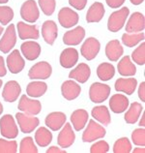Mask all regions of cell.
I'll return each mask as SVG.
<instances>
[{
    "label": "cell",
    "mask_w": 145,
    "mask_h": 153,
    "mask_svg": "<svg viewBox=\"0 0 145 153\" xmlns=\"http://www.w3.org/2000/svg\"><path fill=\"white\" fill-rule=\"evenodd\" d=\"M129 14H130V10L127 7H124L112 13L107 22V29L110 32H118L121 30L125 25Z\"/></svg>",
    "instance_id": "1"
},
{
    "label": "cell",
    "mask_w": 145,
    "mask_h": 153,
    "mask_svg": "<svg viewBox=\"0 0 145 153\" xmlns=\"http://www.w3.org/2000/svg\"><path fill=\"white\" fill-rule=\"evenodd\" d=\"M0 132L7 139H15L18 135V129L11 114H5L0 119Z\"/></svg>",
    "instance_id": "2"
},
{
    "label": "cell",
    "mask_w": 145,
    "mask_h": 153,
    "mask_svg": "<svg viewBox=\"0 0 145 153\" xmlns=\"http://www.w3.org/2000/svg\"><path fill=\"white\" fill-rule=\"evenodd\" d=\"M106 129L94 120H90L87 128L82 134V140L84 143H91L96 140L103 139L106 136Z\"/></svg>",
    "instance_id": "3"
},
{
    "label": "cell",
    "mask_w": 145,
    "mask_h": 153,
    "mask_svg": "<svg viewBox=\"0 0 145 153\" xmlns=\"http://www.w3.org/2000/svg\"><path fill=\"white\" fill-rule=\"evenodd\" d=\"M110 94V87L101 82H94L90 86L89 97L94 103H103Z\"/></svg>",
    "instance_id": "4"
},
{
    "label": "cell",
    "mask_w": 145,
    "mask_h": 153,
    "mask_svg": "<svg viewBox=\"0 0 145 153\" xmlns=\"http://www.w3.org/2000/svg\"><path fill=\"white\" fill-rule=\"evenodd\" d=\"M16 118H17L18 124L19 125V128L22 133H31L33 130H35L37 126L39 125L40 120L37 117H34L33 115L22 114V112H18L16 114Z\"/></svg>",
    "instance_id": "5"
},
{
    "label": "cell",
    "mask_w": 145,
    "mask_h": 153,
    "mask_svg": "<svg viewBox=\"0 0 145 153\" xmlns=\"http://www.w3.org/2000/svg\"><path fill=\"white\" fill-rule=\"evenodd\" d=\"M52 73V68L50 63L41 61L36 63L28 72V76L32 79H47Z\"/></svg>",
    "instance_id": "6"
},
{
    "label": "cell",
    "mask_w": 145,
    "mask_h": 153,
    "mask_svg": "<svg viewBox=\"0 0 145 153\" xmlns=\"http://www.w3.org/2000/svg\"><path fill=\"white\" fill-rule=\"evenodd\" d=\"M21 16L27 22L33 23L37 21L39 19L40 12L34 0H27L22 4L21 8Z\"/></svg>",
    "instance_id": "7"
},
{
    "label": "cell",
    "mask_w": 145,
    "mask_h": 153,
    "mask_svg": "<svg viewBox=\"0 0 145 153\" xmlns=\"http://www.w3.org/2000/svg\"><path fill=\"white\" fill-rule=\"evenodd\" d=\"M18 110L26 114L36 115L41 112L42 105L38 100H32L26 95H22L18 103Z\"/></svg>",
    "instance_id": "8"
},
{
    "label": "cell",
    "mask_w": 145,
    "mask_h": 153,
    "mask_svg": "<svg viewBox=\"0 0 145 153\" xmlns=\"http://www.w3.org/2000/svg\"><path fill=\"white\" fill-rule=\"evenodd\" d=\"M17 43V34L14 25H10L4 33L2 39L0 40V51L3 53H8Z\"/></svg>",
    "instance_id": "9"
},
{
    "label": "cell",
    "mask_w": 145,
    "mask_h": 153,
    "mask_svg": "<svg viewBox=\"0 0 145 153\" xmlns=\"http://www.w3.org/2000/svg\"><path fill=\"white\" fill-rule=\"evenodd\" d=\"M100 49H101L100 42L96 38L90 37L87 40H85V42L83 43L81 49H80V52H81L82 56L85 59L92 60L98 55Z\"/></svg>",
    "instance_id": "10"
},
{
    "label": "cell",
    "mask_w": 145,
    "mask_h": 153,
    "mask_svg": "<svg viewBox=\"0 0 145 153\" xmlns=\"http://www.w3.org/2000/svg\"><path fill=\"white\" fill-rule=\"evenodd\" d=\"M59 23L65 28H71L78 22V15L70 8H62L58 13Z\"/></svg>",
    "instance_id": "11"
},
{
    "label": "cell",
    "mask_w": 145,
    "mask_h": 153,
    "mask_svg": "<svg viewBox=\"0 0 145 153\" xmlns=\"http://www.w3.org/2000/svg\"><path fill=\"white\" fill-rule=\"evenodd\" d=\"M7 65L10 72L13 74H18L19 72L23 70L25 62H24V59L22 58V56L18 50L13 51L10 53V55H8Z\"/></svg>",
    "instance_id": "12"
},
{
    "label": "cell",
    "mask_w": 145,
    "mask_h": 153,
    "mask_svg": "<svg viewBox=\"0 0 145 153\" xmlns=\"http://www.w3.org/2000/svg\"><path fill=\"white\" fill-rule=\"evenodd\" d=\"M21 92V88L19 84L16 80H10L8 82L2 91V97L6 102L13 103L18 99Z\"/></svg>",
    "instance_id": "13"
},
{
    "label": "cell",
    "mask_w": 145,
    "mask_h": 153,
    "mask_svg": "<svg viewBox=\"0 0 145 153\" xmlns=\"http://www.w3.org/2000/svg\"><path fill=\"white\" fill-rule=\"evenodd\" d=\"M85 37V30L81 26L75 27V29L67 31L63 36V42L67 46H76Z\"/></svg>",
    "instance_id": "14"
},
{
    "label": "cell",
    "mask_w": 145,
    "mask_h": 153,
    "mask_svg": "<svg viewBox=\"0 0 145 153\" xmlns=\"http://www.w3.org/2000/svg\"><path fill=\"white\" fill-rule=\"evenodd\" d=\"M145 28V18L144 16L139 13V12H135L134 13L131 18L129 19L126 25V31L128 33H134V32H141Z\"/></svg>",
    "instance_id": "15"
},
{
    "label": "cell",
    "mask_w": 145,
    "mask_h": 153,
    "mask_svg": "<svg viewBox=\"0 0 145 153\" xmlns=\"http://www.w3.org/2000/svg\"><path fill=\"white\" fill-rule=\"evenodd\" d=\"M75 140V135L74 131H72V126L70 123L65 124V126L59 133L57 143L62 148H68L70 147L72 143H74Z\"/></svg>",
    "instance_id": "16"
},
{
    "label": "cell",
    "mask_w": 145,
    "mask_h": 153,
    "mask_svg": "<svg viewBox=\"0 0 145 153\" xmlns=\"http://www.w3.org/2000/svg\"><path fill=\"white\" fill-rule=\"evenodd\" d=\"M61 92L64 98L71 101L78 97L81 92V87L74 80H66L61 86Z\"/></svg>",
    "instance_id": "17"
},
{
    "label": "cell",
    "mask_w": 145,
    "mask_h": 153,
    "mask_svg": "<svg viewBox=\"0 0 145 153\" xmlns=\"http://www.w3.org/2000/svg\"><path fill=\"white\" fill-rule=\"evenodd\" d=\"M57 25L53 21H47L42 25V35L44 40L48 45H53L57 38Z\"/></svg>",
    "instance_id": "18"
},
{
    "label": "cell",
    "mask_w": 145,
    "mask_h": 153,
    "mask_svg": "<svg viewBox=\"0 0 145 153\" xmlns=\"http://www.w3.org/2000/svg\"><path fill=\"white\" fill-rule=\"evenodd\" d=\"M78 52L75 49H72V48L64 50L61 52V55H60V64H61L62 67L66 68V69H69V68L75 66L78 63Z\"/></svg>",
    "instance_id": "19"
},
{
    "label": "cell",
    "mask_w": 145,
    "mask_h": 153,
    "mask_svg": "<svg viewBox=\"0 0 145 153\" xmlns=\"http://www.w3.org/2000/svg\"><path fill=\"white\" fill-rule=\"evenodd\" d=\"M90 75H91L90 67L85 63H80L76 66V68L71 71V73L69 74V78L74 79L80 83H84L90 78Z\"/></svg>",
    "instance_id": "20"
},
{
    "label": "cell",
    "mask_w": 145,
    "mask_h": 153,
    "mask_svg": "<svg viewBox=\"0 0 145 153\" xmlns=\"http://www.w3.org/2000/svg\"><path fill=\"white\" fill-rule=\"evenodd\" d=\"M21 50L24 57L27 60L37 59L40 53H41V46L34 41H28L23 43L21 47Z\"/></svg>",
    "instance_id": "21"
},
{
    "label": "cell",
    "mask_w": 145,
    "mask_h": 153,
    "mask_svg": "<svg viewBox=\"0 0 145 153\" xmlns=\"http://www.w3.org/2000/svg\"><path fill=\"white\" fill-rule=\"evenodd\" d=\"M18 32L19 38L21 40H27V39L36 40L40 37L37 26L25 25V23L22 22H18Z\"/></svg>",
    "instance_id": "22"
},
{
    "label": "cell",
    "mask_w": 145,
    "mask_h": 153,
    "mask_svg": "<svg viewBox=\"0 0 145 153\" xmlns=\"http://www.w3.org/2000/svg\"><path fill=\"white\" fill-rule=\"evenodd\" d=\"M66 115L61 111H54L46 117V125L52 131H57L66 122Z\"/></svg>",
    "instance_id": "23"
},
{
    "label": "cell",
    "mask_w": 145,
    "mask_h": 153,
    "mask_svg": "<svg viewBox=\"0 0 145 153\" xmlns=\"http://www.w3.org/2000/svg\"><path fill=\"white\" fill-rule=\"evenodd\" d=\"M109 107L115 114H122L129 107V99L123 94H115L109 100Z\"/></svg>",
    "instance_id": "24"
},
{
    "label": "cell",
    "mask_w": 145,
    "mask_h": 153,
    "mask_svg": "<svg viewBox=\"0 0 145 153\" xmlns=\"http://www.w3.org/2000/svg\"><path fill=\"white\" fill-rule=\"evenodd\" d=\"M106 13L104 7L102 3L95 2L92 4V6L89 8L87 14H86V21L87 22H99L101 19L104 18V15Z\"/></svg>",
    "instance_id": "25"
},
{
    "label": "cell",
    "mask_w": 145,
    "mask_h": 153,
    "mask_svg": "<svg viewBox=\"0 0 145 153\" xmlns=\"http://www.w3.org/2000/svg\"><path fill=\"white\" fill-rule=\"evenodd\" d=\"M136 85L138 80L135 79H118L115 82V90L132 95L135 92Z\"/></svg>",
    "instance_id": "26"
},
{
    "label": "cell",
    "mask_w": 145,
    "mask_h": 153,
    "mask_svg": "<svg viewBox=\"0 0 145 153\" xmlns=\"http://www.w3.org/2000/svg\"><path fill=\"white\" fill-rule=\"evenodd\" d=\"M123 52L124 50L118 40H112L107 43L106 47V55L110 61H117Z\"/></svg>",
    "instance_id": "27"
},
{
    "label": "cell",
    "mask_w": 145,
    "mask_h": 153,
    "mask_svg": "<svg viewBox=\"0 0 145 153\" xmlns=\"http://www.w3.org/2000/svg\"><path fill=\"white\" fill-rule=\"evenodd\" d=\"M88 120V112L85 110H76L71 115V121L75 131L82 130Z\"/></svg>",
    "instance_id": "28"
},
{
    "label": "cell",
    "mask_w": 145,
    "mask_h": 153,
    "mask_svg": "<svg viewBox=\"0 0 145 153\" xmlns=\"http://www.w3.org/2000/svg\"><path fill=\"white\" fill-rule=\"evenodd\" d=\"M118 72L121 76H135L136 73V68L134 65V63L131 61L130 56H124L118 63Z\"/></svg>",
    "instance_id": "29"
},
{
    "label": "cell",
    "mask_w": 145,
    "mask_h": 153,
    "mask_svg": "<svg viewBox=\"0 0 145 153\" xmlns=\"http://www.w3.org/2000/svg\"><path fill=\"white\" fill-rule=\"evenodd\" d=\"M47 85L43 82H32L28 83L26 87V93L30 97H41L47 92Z\"/></svg>",
    "instance_id": "30"
},
{
    "label": "cell",
    "mask_w": 145,
    "mask_h": 153,
    "mask_svg": "<svg viewBox=\"0 0 145 153\" xmlns=\"http://www.w3.org/2000/svg\"><path fill=\"white\" fill-rule=\"evenodd\" d=\"M92 116L103 125H108L111 121L109 111L106 106H98L92 110Z\"/></svg>",
    "instance_id": "31"
},
{
    "label": "cell",
    "mask_w": 145,
    "mask_h": 153,
    "mask_svg": "<svg viewBox=\"0 0 145 153\" xmlns=\"http://www.w3.org/2000/svg\"><path fill=\"white\" fill-rule=\"evenodd\" d=\"M115 69L114 66L109 63H102L97 68V76L101 80L107 82L114 76Z\"/></svg>",
    "instance_id": "32"
},
{
    "label": "cell",
    "mask_w": 145,
    "mask_h": 153,
    "mask_svg": "<svg viewBox=\"0 0 145 153\" xmlns=\"http://www.w3.org/2000/svg\"><path fill=\"white\" fill-rule=\"evenodd\" d=\"M35 140L38 143V146L46 147L51 143L52 134L46 127H40L35 133Z\"/></svg>",
    "instance_id": "33"
},
{
    "label": "cell",
    "mask_w": 145,
    "mask_h": 153,
    "mask_svg": "<svg viewBox=\"0 0 145 153\" xmlns=\"http://www.w3.org/2000/svg\"><path fill=\"white\" fill-rule=\"evenodd\" d=\"M142 111H143V108L139 103H136V102L132 103L124 116L125 121L129 124H135L138 121V119Z\"/></svg>",
    "instance_id": "34"
},
{
    "label": "cell",
    "mask_w": 145,
    "mask_h": 153,
    "mask_svg": "<svg viewBox=\"0 0 145 153\" xmlns=\"http://www.w3.org/2000/svg\"><path fill=\"white\" fill-rule=\"evenodd\" d=\"M144 40L143 32H134V33H125L122 36V43L128 48H132Z\"/></svg>",
    "instance_id": "35"
},
{
    "label": "cell",
    "mask_w": 145,
    "mask_h": 153,
    "mask_svg": "<svg viewBox=\"0 0 145 153\" xmlns=\"http://www.w3.org/2000/svg\"><path fill=\"white\" fill-rule=\"evenodd\" d=\"M132 151V143L127 138L117 140L113 146L114 153H129Z\"/></svg>",
    "instance_id": "36"
},
{
    "label": "cell",
    "mask_w": 145,
    "mask_h": 153,
    "mask_svg": "<svg viewBox=\"0 0 145 153\" xmlns=\"http://www.w3.org/2000/svg\"><path fill=\"white\" fill-rule=\"evenodd\" d=\"M19 152L21 153H37L38 148L36 147L31 137H26L21 140L19 146Z\"/></svg>",
    "instance_id": "37"
},
{
    "label": "cell",
    "mask_w": 145,
    "mask_h": 153,
    "mask_svg": "<svg viewBox=\"0 0 145 153\" xmlns=\"http://www.w3.org/2000/svg\"><path fill=\"white\" fill-rule=\"evenodd\" d=\"M14 18V11L11 7L0 6V22L2 25H8Z\"/></svg>",
    "instance_id": "38"
},
{
    "label": "cell",
    "mask_w": 145,
    "mask_h": 153,
    "mask_svg": "<svg viewBox=\"0 0 145 153\" xmlns=\"http://www.w3.org/2000/svg\"><path fill=\"white\" fill-rule=\"evenodd\" d=\"M18 143L16 140H6L0 139V153H16Z\"/></svg>",
    "instance_id": "39"
},
{
    "label": "cell",
    "mask_w": 145,
    "mask_h": 153,
    "mask_svg": "<svg viewBox=\"0 0 145 153\" xmlns=\"http://www.w3.org/2000/svg\"><path fill=\"white\" fill-rule=\"evenodd\" d=\"M132 58L134 62L138 65H144L145 64V44L142 43L139 47H138L134 51L132 54Z\"/></svg>",
    "instance_id": "40"
},
{
    "label": "cell",
    "mask_w": 145,
    "mask_h": 153,
    "mask_svg": "<svg viewBox=\"0 0 145 153\" xmlns=\"http://www.w3.org/2000/svg\"><path fill=\"white\" fill-rule=\"evenodd\" d=\"M39 5L41 10L46 16H51L55 11V0H39Z\"/></svg>",
    "instance_id": "41"
},
{
    "label": "cell",
    "mask_w": 145,
    "mask_h": 153,
    "mask_svg": "<svg viewBox=\"0 0 145 153\" xmlns=\"http://www.w3.org/2000/svg\"><path fill=\"white\" fill-rule=\"evenodd\" d=\"M132 140L135 146H145V130L143 128H138L132 132Z\"/></svg>",
    "instance_id": "42"
},
{
    "label": "cell",
    "mask_w": 145,
    "mask_h": 153,
    "mask_svg": "<svg viewBox=\"0 0 145 153\" xmlns=\"http://www.w3.org/2000/svg\"><path fill=\"white\" fill-rule=\"evenodd\" d=\"M108 150H109V146L104 140H100L98 143H95L90 148V151L92 153H106Z\"/></svg>",
    "instance_id": "43"
},
{
    "label": "cell",
    "mask_w": 145,
    "mask_h": 153,
    "mask_svg": "<svg viewBox=\"0 0 145 153\" xmlns=\"http://www.w3.org/2000/svg\"><path fill=\"white\" fill-rule=\"evenodd\" d=\"M69 3L76 10H83L86 6L87 0H69Z\"/></svg>",
    "instance_id": "44"
},
{
    "label": "cell",
    "mask_w": 145,
    "mask_h": 153,
    "mask_svg": "<svg viewBox=\"0 0 145 153\" xmlns=\"http://www.w3.org/2000/svg\"><path fill=\"white\" fill-rule=\"evenodd\" d=\"M106 1H107V4L110 8L116 9V8H119L120 6H122L126 0H106Z\"/></svg>",
    "instance_id": "45"
},
{
    "label": "cell",
    "mask_w": 145,
    "mask_h": 153,
    "mask_svg": "<svg viewBox=\"0 0 145 153\" xmlns=\"http://www.w3.org/2000/svg\"><path fill=\"white\" fill-rule=\"evenodd\" d=\"M138 97L142 102H145V82H142L140 83L138 88Z\"/></svg>",
    "instance_id": "46"
},
{
    "label": "cell",
    "mask_w": 145,
    "mask_h": 153,
    "mask_svg": "<svg viewBox=\"0 0 145 153\" xmlns=\"http://www.w3.org/2000/svg\"><path fill=\"white\" fill-rule=\"evenodd\" d=\"M7 74L5 63H4V59L2 56H0V76H4Z\"/></svg>",
    "instance_id": "47"
},
{
    "label": "cell",
    "mask_w": 145,
    "mask_h": 153,
    "mask_svg": "<svg viewBox=\"0 0 145 153\" xmlns=\"http://www.w3.org/2000/svg\"><path fill=\"white\" fill-rule=\"evenodd\" d=\"M47 153H66L64 149H60L57 146H51L47 150Z\"/></svg>",
    "instance_id": "48"
},
{
    "label": "cell",
    "mask_w": 145,
    "mask_h": 153,
    "mask_svg": "<svg viewBox=\"0 0 145 153\" xmlns=\"http://www.w3.org/2000/svg\"><path fill=\"white\" fill-rule=\"evenodd\" d=\"M144 152H145V149L143 148V146H142V148L138 147V148H135L134 149V153H144Z\"/></svg>",
    "instance_id": "49"
},
{
    "label": "cell",
    "mask_w": 145,
    "mask_h": 153,
    "mask_svg": "<svg viewBox=\"0 0 145 153\" xmlns=\"http://www.w3.org/2000/svg\"><path fill=\"white\" fill-rule=\"evenodd\" d=\"M139 126L140 127H144L145 126V114H142L141 120H140V122H139Z\"/></svg>",
    "instance_id": "50"
},
{
    "label": "cell",
    "mask_w": 145,
    "mask_h": 153,
    "mask_svg": "<svg viewBox=\"0 0 145 153\" xmlns=\"http://www.w3.org/2000/svg\"><path fill=\"white\" fill-rule=\"evenodd\" d=\"M130 1L134 4V5H139V4H141L144 0H130Z\"/></svg>",
    "instance_id": "51"
},
{
    "label": "cell",
    "mask_w": 145,
    "mask_h": 153,
    "mask_svg": "<svg viewBox=\"0 0 145 153\" xmlns=\"http://www.w3.org/2000/svg\"><path fill=\"white\" fill-rule=\"evenodd\" d=\"M2 111H3V106H2V104L0 103V115H1Z\"/></svg>",
    "instance_id": "52"
},
{
    "label": "cell",
    "mask_w": 145,
    "mask_h": 153,
    "mask_svg": "<svg viewBox=\"0 0 145 153\" xmlns=\"http://www.w3.org/2000/svg\"><path fill=\"white\" fill-rule=\"evenodd\" d=\"M9 0H0V4H4V3H7Z\"/></svg>",
    "instance_id": "53"
},
{
    "label": "cell",
    "mask_w": 145,
    "mask_h": 153,
    "mask_svg": "<svg viewBox=\"0 0 145 153\" xmlns=\"http://www.w3.org/2000/svg\"><path fill=\"white\" fill-rule=\"evenodd\" d=\"M2 32H3V27H2L1 25H0V35L2 34Z\"/></svg>",
    "instance_id": "54"
},
{
    "label": "cell",
    "mask_w": 145,
    "mask_h": 153,
    "mask_svg": "<svg viewBox=\"0 0 145 153\" xmlns=\"http://www.w3.org/2000/svg\"><path fill=\"white\" fill-rule=\"evenodd\" d=\"M1 86H2V80L0 79V88H1Z\"/></svg>",
    "instance_id": "55"
}]
</instances>
